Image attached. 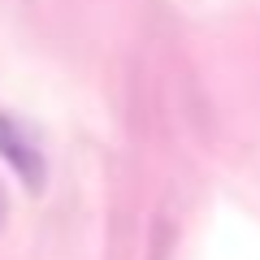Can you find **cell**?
<instances>
[{
	"label": "cell",
	"mask_w": 260,
	"mask_h": 260,
	"mask_svg": "<svg viewBox=\"0 0 260 260\" xmlns=\"http://www.w3.org/2000/svg\"><path fill=\"white\" fill-rule=\"evenodd\" d=\"M5 217H9V200H5V186H0V225H5Z\"/></svg>",
	"instance_id": "7a4b0ae2"
},
{
	"label": "cell",
	"mask_w": 260,
	"mask_h": 260,
	"mask_svg": "<svg viewBox=\"0 0 260 260\" xmlns=\"http://www.w3.org/2000/svg\"><path fill=\"white\" fill-rule=\"evenodd\" d=\"M0 156H5V165L13 169V174L26 182V191H39L44 186V148H39V139L30 135L26 121H18L13 113L0 109Z\"/></svg>",
	"instance_id": "6da1fadb"
}]
</instances>
